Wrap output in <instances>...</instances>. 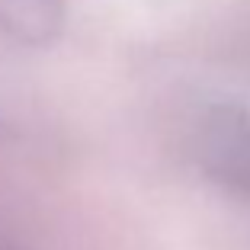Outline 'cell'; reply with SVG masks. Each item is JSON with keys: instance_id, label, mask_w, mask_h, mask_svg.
I'll return each instance as SVG.
<instances>
[{"instance_id": "cell-1", "label": "cell", "mask_w": 250, "mask_h": 250, "mask_svg": "<svg viewBox=\"0 0 250 250\" xmlns=\"http://www.w3.org/2000/svg\"><path fill=\"white\" fill-rule=\"evenodd\" d=\"M192 154L212 183L250 199V109L212 103L192 128Z\"/></svg>"}, {"instance_id": "cell-2", "label": "cell", "mask_w": 250, "mask_h": 250, "mask_svg": "<svg viewBox=\"0 0 250 250\" xmlns=\"http://www.w3.org/2000/svg\"><path fill=\"white\" fill-rule=\"evenodd\" d=\"M0 29L22 42H45L61 29V0H0Z\"/></svg>"}]
</instances>
